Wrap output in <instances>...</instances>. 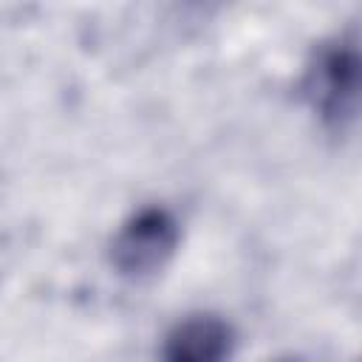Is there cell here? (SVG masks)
Returning <instances> with one entry per match:
<instances>
[{
  "label": "cell",
  "mask_w": 362,
  "mask_h": 362,
  "mask_svg": "<svg viewBox=\"0 0 362 362\" xmlns=\"http://www.w3.org/2000/svg\"><path fill=\"white\" fill-rule=\"evenodd\" d=\"M303 96L334 130H345L356 119L359 48L354 34H337L314 48L303 74Z\"/></svg>",
  "instance_id": "obj_1"
},
{
  "label": "cell",
  "mask_w": 362,
  "mask_h": 362,
  "mask_svg": "<svg viewBox=\"0 0 362 362\" xmlns=\"http://www.w3.org/2000/svg\"><path fill=\"white\" fill-rule=\"evenodd\" d=\"M181 240V226L167 206L136 209L110 240V263L124 277H147L167 266Z\"/></svg>",
  "instance_id": "obj_2"
},
{
  "label": "cell",
  "mask_w": 362,
  "mask_h": 362,
  "mask_svg": "<svg viewBox=\"0 0 362 362\" xmlns=\"http://www.w3.org/2000/svg\"><path fill=\"white\" fill-rule=\"evenodd\" d=\"M232 342L235 334L226 320L218 314H189L167 331L161 362H226Z\"/></svg>",
  "instance_id": "obj_3"
}]
</instances>
